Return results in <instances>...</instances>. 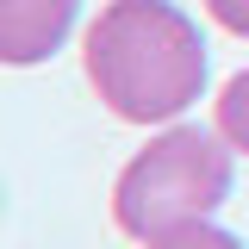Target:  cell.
Masks as SVG:
<instances>
[{
	"instance_id": "cell-1",
	"label": "cell",
	"mask_w": 249,
	"mask_h": 249,
	"mask_svg": "<svg viewBox=\"0 0 249 249\" xmlns=\"http://www.w3.org/2000/svg\"><path fill=\"white\" fill-rule=\"evenodd\" d=\"M88 81L124 124H175L206 93V37L175 0H106L88 25Z\"/></svg>"
},
{
	"instance_id": "cell-2",
	"label": "cell",
	"mask_w": 249,
	"mask_h": 249,
	"mask_svg": "<svg viewBox=\"0 0 249 249\" xmlns=\"http://www.w3.org/2000/svg\"><path fill=\"white\" fill-rule=\"evenodd\" d=\"M231 143L206 131V124H168L143 150L124 162L119 187H112V218L131 237H162L175 224L212 218L231 199Z\"/></svg>"
},
{
	"instance_id": "cell-3",
	"label": "cell",
	"mask_w": 249,
	"mask_h": 249,
	"mask_svg": "<svg viewBox=\"0 0 249 249\" xmlns=\"http://www.w3.org/2000/svg\"><path fill=\"white\" fill-rule=\"evenodd\" d=\"M81 0H0V62L31 69L56 50L75 25Z\"/></svg>"
},
{
	"instance_id": "cell-4",
	"label": "cell",
	"mask_w": 249,
	"mask_h": 249,
	"mask_svg": "<svg viewBox=\"0 0 249 249\" xmlns=\"http://www.w3.org/2000/svg\"><path fill=\"white\" fill-rule=\"evenodd\" d=\"M218 137L249 156V69H237L218 93Z\"/></svg>"
},
{
	"instance_id": "cell-5",
	"label": "cell",
	"mask_w": 249,
	"mask_h": 249,
	"mask_svg": "<svg viewBox=\"0 0 249 249\" xmlns=\"http://www.w3.org/2000/svg\"><path fill=\"white\" fill-rule=\"evenodd\" d=\"M150 249H243V243L231 231H218L212 218H193V224H175V231L150 237Z\"/></svg>"
},
{
	"instance_id": "cell-6",
	"label": "cell",
	"mask_w": 249,
	"mask_h": 249,
	"mask_svg": "<svg viewBox=\"0 0 249 249\" xmlns=\"http://www.w3.org/2000/svg\"><path fill=\"white\" fill-rule=\"evenodd\" d=\"M206 13H212L224 31H237V37H249V0H206Z\"/></svg>"
}]
</instances>
